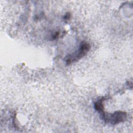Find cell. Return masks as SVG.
Instances as JSON below:
<instances>
[{
  "label": "cell",
  "mask_w": 133,
  "mask_h": 133,
  "mask_svg": "<svg viewBox=\"0 0 133 133\" xmlns=\"http://www.w3.org/2000/svg\"><path fill=\"white\" fill-rule=\"evenodd\" d=\"M90 48V45L85 42H83L80 45V47L77 51L71 55H68L65 60L66 64H71L73 62L77 61L83 57H84L86 54L89 50Z\"/></svg>",
  "instance_id": "cell-1"
},
{
  "label": "cell",
  "mask_w": 133,
  "mask_h": 133,
  "mask_svg": "<svg viewBox=\"0 0 133 133\" xmlns=\"http://www.w3.org/2000/svg\"><path fill=\"white\" fill-rule=\"evenodd\" d=\"M102 117L103 119L112 125L118 124L125 121L126 117V114L124 112L117 111L114 113H102Z\"/></svg>",
  "instance_id": "cell-2"
},
{
  "label": "cell",
  "mask_w": 133,
  "mask_h": 133,
  "mask_svg": "<svg viewBox=\"0 0 133 133\" xmlns=\"http://www.w3.org/2000/svg\"><path fill=\"white\" fill-rule=\"evenodd\" d=\"M103 100H104L103 98L100 99L98 100L97 101H96L95 103V109L101 113L103 112Z\"/></svg>",
  "instance_id": "cell-3"
},
{
  "label": "cell",
  "mask_w": 133,
  "mask_h": 133,
  "mask_svg": "<svg viewBox=\"0 0 133 133\" xmlns=\"http://www.w3.org/2000/svg\"><path fill=\"white\" fill-rule=\"evenodd\" d=\"M59 32L56 33L55 34V35L52 36V38H53V39H56L57 37H58V36H59Z\"/></svg>",
  "instance_id": "cell-4"
}]
</instances>
